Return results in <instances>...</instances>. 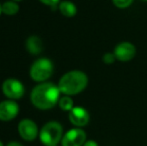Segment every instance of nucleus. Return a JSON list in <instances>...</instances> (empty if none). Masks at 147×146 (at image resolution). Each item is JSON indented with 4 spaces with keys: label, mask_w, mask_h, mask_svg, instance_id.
<instances>
[{
    "label": "nucleus",
    "mask_w": 147,
    "mask_h": 146,
    "mask_svg": "<svg viewBox=\"0 0 147 146\" xmlns=\"http://www.w3.org/2000/svg\"><path fill=\"white\" fill-rule=\"evenodd\" d=\"M60 92L58 85L52 82H42L38 83L32 89L30 94L31 103L34 107L40 110L52 109L58 104L60 99Z\"/></svg>",
    "instance_id": "nucleus-1"
},
{
    "label": "nucleus",
    "mask_w": 147,
    "mask_h": 146,
    "mask_svg": "<svg viewBox=\"0 0 147 146\" xmlns=\"http://www.w3.org/2000/svg\"><path fill=\"white\" fill-rule=\"evenodd\" d=\"M88 84V77L83 71L71 70L65 73L58 82V88L64 95H76L82 92Z\"/></svg>",
    "instance_id": "nucleus-2"
},
{
    "label": "nucleus",
    "mask_w": 147,
    "mask_h": 146,
    "mask_svg": "<svg viewBox=\"0 0 147 146\" xmlns=\"http://www.w3.org/2000/svg\"><path fill=\"white\" fill-rule=\"evenodd\" d=\"M63 135V126L58 121H48L39 131V139L44 146H58Z\"/></svg>",
    "instance_id": "nucleus-3"
},
{
    "label": "nucleus",
    "mask_w": 147,
    "mask_h": 146,
    "mask_svg": "<svg viewBox=\"0 0 147 146\" xmlns=\"http://www.w3.org/2000/svg\"><path fill=\"white\" fill-rule=\"evenodd\" d=\"M54 65L49 58L40 57L32 63L29 70V75L33 81L37 83L46 82L52 76Z\"/></svg>",
    "instance_id": "nucleus-4"
},
{
    "label": "nucleus",
    "mask_w": 147,
    "mask_h": 146,
    "mask_svg": "<svg viewBox=\"0 0 147 146\" xmlns=\"http://www.w3.org/2000/svg\"><path fill=\"white\" fill-rule=\"evenodd\" d=\"M2 92L8 99L18 100L23 97L25 87L20 80L16 78H7L2 83Z\"/></svg>",
    "instance_id": "nucleus-5"
},
{
    "label": "nucleus",
    "mask_w": 147,
    "mask_h": 146,
    "mask_svg": "<svg viewBox=\"0 0 147 146\" xmlns=\"http://www.w3.org/2000/svg\"><path fill=\"white\" fill-rule=\"evenodd\" d=\"M18 134L25 141H34L39 137V129L37 124L29 118H24L19 121L17 126Z\"/></svg>",
    "instance_id": "nucleus-6"
},
{
    "label": "nucleus",
    "mask_w": 147,
    "mask_h": 146,
    "mask_svg": "<svg viewBox=\"0 0 147 146\" xmlns=\"http://www.w3.org/2000/svg\"><path fill=\"white\" fill-rule=\"evenodd\" d=\"M86 138L87 135L83 129L74 127L64 133L61 140V146H83L86 142Z\"/></svg>",
    "instance_id": "nucleus-7"
},
{
    "label": "nucleus",
    "mask_w": 147,
    "mask_h": 146,
    "mask_svg": "<svg viewBox=\"0 0 147 146\" xmlns=\"http://www.w3.org/2000/svg\"><path fill=\"white\" fill-rule=\"evenodd\" d=\"M19 105L15 100L6 99L0 102V121L8 122L17 117Z\"/></svg>",
    "instance_id": "nucleus-8"
},
{
    "label": "nucleus",
    "mask_w": 147,
    "mask_h": 146,
    "mask_svg": "<svg viewBox=\"0 0 147 146\" xmlns=\"http://www.w3.org/2000/svg\"><path fill=\"white\" fill-rule=\"evenodd\" d=\"M68 118L73 126L82 128L89 123L90 115L85 108L81 107V106H74L73 109L69 112Z\"/></svg>",
    "instance_id": "nucleus-9"
},
{
    "label": "nucleus",
    "mask_w": 147,
    "mask_h": 146,
    "mask_svg": "<svg viewBox=\"0 0 147 146\" xmlns=\"http://www.w3.org/2000/svg\"><path fill=\"white\" fill-rule=\"evenodd\" d=\"M113 53L117 60L122 61V62H127L135 56L136 48L130 42H121L116 45Z\"/></svg>",
    "instance_id": "nucleus-10"
},
{
    "label": "nucleus",
    "mask_w": 147,
    "mask_h": 146,
    "mask_svg": "<svg viewBox=\"0 0 147 146\" xmlns=\"http://www.w3.org/2000/svg\"><path fill=\"white\" fill-rule=\"evenodd\" d=\"M26 50L32 55H38L43 50V42L40 37L36 35L29 36L25 42Z\"/></svg>",
    "instance_id": "nucleus-11"
},
{
    "label": "nucleus",
    "mask_w": 147,
    "mask_h": 146,
    "mask_svg": "<svg viewBox=\"0 0 147 146\" xmlns=\"http://www.w3.org/2000/svg\"><path fill=\"white\" fill-rule=\"evenodd\" d=\"M58 10L60 11V13L63 16L67 18H71L74 17L77 13V8L76 5L71 1H68V0H64L61 1L58 5Z\"/></svg>",
    "instance_id": "nucleus-12"
},
{
    "label": "nucleus",
    "mask_w": 147,
    "mask_h": 146,
    "mask_svg": "<svg viewBox=\"0 0 147 146\" xmlns=\"http://www.w3.org/2000/svg\"><path fill=\"white\" fill-rule=\"evenodd\" d=\"M19 12V5L17 2L8 0L2 4V13L7 16H14Z\"/></svg>",
    "instance_id": "nucleus-13"
},
{
    "label": "nucleus",
    "mask_w": 147,
    "mask_h": 146,
    "mask_svg": "<svg viewBox=\"0 0 147 146\" xmlns=\"http://www.w3.org/2000/svg\"><path fill=\"white\" fill-rule=\"evenodd\" d=\"M58 106L61 110L70 112V111L73 109V107H74L73 99L68 95L61 96L60 99H59V101H58Z\"/></svg>",
    "instance_id": "nucleus-14"
},
{
    "label": "nucleus",
    "mask_w": 147,
    "mask_h": 146,
    "mask_svg": "<svg viewBox=\"0 0 147 146\" xmlns=\"http://www.w3.org/2000/svg\"><path fill=\"white\" fill-rule=\"evenodd\" d=\"M112 2L117 8L125 9V8L129 7V6L131 5L133 0H112Z\"/></svg>",
    "instance_id": "nucleus-15"
},
{
    "label": "nucleus",
    "mask_w": 147,
    "mask_h": 146,
    "mask_svg": "<svg viewBox=\"0 0 147 146\" xmlns=\"http://www.w3.org/2000/svg\"><path fill=\"white\" fill-rule=\"evenodd\" d=\"M115 56H114V53H105L104 55H103V62L105 63V64H112V63H114L115 61Z\"/></svg>",
    "instance_id": "nucleus-16"
},
{
    "label": "nucleus",
    "mask_w": 147,
    "mask_h": 146,
    "mask_svg": "<svg viewBox=\"0 0 147 146\" xmlns=\"http://www.w3.org/2000/svg\"><path fill=\"white\" fill-rule=\"evenodd\" d=\"M41 3L45 4L47 6H50L52 9H56V7L58 8V5L61 1L60 0H39Z\"/></svg>",
    "instance_id": "nucleus-17"
},
{
    "label": "nucleus",
    "mask_w": 147,
    "mask_h": 146,
    "mask_svg": "<svg viewBox=\"0 0 147 146\" xmlns=\"http://www.w3.org/2000/svg\"><path fill=\"white\" fill-rule=\"evenodd\" d=\"M83 146H99V145L95 140H86V142L84 143Z\"/></svg>",
    "instance_id": "nucleus-18"
},
{
    "label": "nucleus",
    "mask_w": 147,
    "mask_h": 146,
    "mask_svg": "<svg viewBox=\"0 0 147 146\" xmlns=\"http://www.w3.org/2000/svg\"><path fill=\"white\" fill-rule=\"evenodd\" d=\"M6 146H23L20 142H17V141H11L9 142Z\"/></svg>",
    "instance_id": "nucleus-19"
},
{
    "label": "nucleus",
    "mask_w": 147,
    "mask_h": 146,
    "mask_svg": "<svg viewBox=\"0 0 147 146\" xmlns=\"http://www.w3.org/2000/svg\"><path fill=\"white\" fill-rule=\"evenodd\" d=\"M1 13H2V4L0 3V15H1Z\"/></svg>",
    "instance_id": "nucleus-20"
},
{
    "label": "nucleus",
    "mask_w": 147,
    "mask_h": 146,
    "mask_svg": "<svg viewBox=\"0 0 147 146\" xmlns=\"http://www.w3.org/2000/svg\"><path fill=\"white\" fill-rule=\"evenodd\" d=\"M0 146H4V144H3V142H2L1 140H0Z\"/></svg>",
    "instance_id": "nucleus-21"
},
{
    "label": "nucleus",
    "mask_w": 147,
    "mask_h": 146,
    "mask_svg": "<svg viewBox=\"0 0 147 146\" xmlns=\"http://www.w3.org/2000/svg\"><path fill=\"white\" fill-rule=\"evenodd\" d=\"M12 1H15V2H20V1H22V0H12Z\"/></svg>",
    "instance_id": "nucleus-22"
},
{
    "label": "nucleus",
    "mask_w": 147,
    "mask_h": 146,
    "mask_svg": "<svg viewBox=\"0 0 147 146\" xmlns=\"http://www.w3.org/2000/svg\"><path fill=\"white\" fill-rule=\"evenodd\" d=\"M142 1H144V2H147V0H142Z\"/></svg>",
    "instance_id": "nucleus-23"
}]
</instances>
